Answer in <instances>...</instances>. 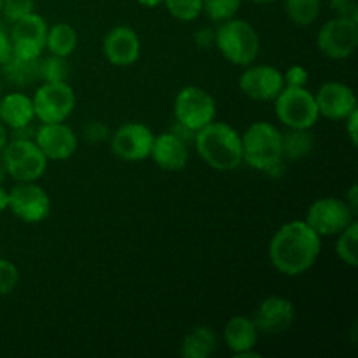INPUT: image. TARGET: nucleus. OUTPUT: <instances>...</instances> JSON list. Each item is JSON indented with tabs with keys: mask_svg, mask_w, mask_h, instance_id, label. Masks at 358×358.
<instances>
[{
	"mask_svg": "<svg viewBox=\"0 0 358 358\" xmlns=\"http://www.w3.org/2000/svg\"><path fill=\"white\" fill-rule=\"evenodd\" d=\"M322 252V238L304 220L283 224L268 247L273 268L285 276H301L317 264Z\"/></svg>",
	"mask_w": 358,
	"mask_h": 358,
	"instance_id": "f257e3e1",
	"label": "nucleus"
},
{
	"mask_svg": "<svg viewBox=\"0 0 358 358\" xmlns=\"http://www.w3.org/2000/svg\"><path fill=\"white\" fill-rule=\"evenodd\" d=\"M192 142L199 157L213 170L231 171L243 164L241 133L227 122L212 121L196 131Z\"/></svg>",
	"mask_w": 358,
	"mask_h": 358,
	"instance_id": "f03ea898",
	"label": "nucleus"
},
{
	"mask_svg": "<svg viewBox=\"0 0 358 358\" xmlns=\"http://www.w3.org/2000/svg\"><path fill=\"white\" fill-rule=\"evenodd\" d=\"M241 156L243 163L254 170L269 171L283 161L282 131L271 122H252L241 133Z\"/></svg>",
	"mask_w": 358,
	"mask_h": 358,
	"instance_id": "7ed1b4c3",
	"label": "nucleus"
},
{
	"mask_svg": "<svg viewBox=\"0 0 358 358\" xmlns=\"http://www.w3.org/2000/svg\"><path fill=\"white\" fill-rule=\"evenodd\" d=\"M213 44L227 62L238 66L252 65L261 51V38L255 28L236 16L219 23Z\"/></svg>",
	"mask_w": 358,
	"mask_h": 358,
	"instance_id": "20e7f679",
	"label": "nucleus"
},
{
	"mask_svg": "<svg viewBox=\"0 0 358 358\" xmlns=\"http://www.w3.org/2000/svg\"><path fill=\"white\" fill-rule=\"evenodd\" d=\"M275 114L285 128L311 129L320 119L315 93L306 86H285L275 98Z\"/></svg>",
	"mask_w": 358,
	"mask_h": 358,
	"instance_id": "39448f33",
	"label": "nucleus"
},
{
	"mask_svg": "<svg viewBox=\"0 0 358 358\" xmlns=\"http://www.w3.org/2000/svg\"><path fill=\"white\" fill-rule=\"evenodd\" d=\"M7 177L16 182H37L48 170V157L35 140L9 138L0 154Z\"/></svg>",
	"mask_w": 358,
	"mask_h": 358,
	"instance_id": "423d86ee",
	"label": "nucleus"
},
{
	"mask_svg": "<svg viewBox=\"0 0 358 358\" xmlns=\"http://www.w3.org/2000/svg\"><path fill=\"white\" fill-rule=\"evenodd\" d=\"M173 114L178 124L196 133L215 121L217 103L212 94L203 87L185 86L175 96Z\"/></svg>",
	"mask_w": 358,
	"mask_h": 358,
	"instance_id": "0eeeda50",
	"label": "nucleus"
},
{
	"mask_svg": "<svg viewBox=\"0 0 358 358\" xmlns=\"http://www.w3.org/2000/svg\"><path fill=\"white\" fill-rule=\"evenodd\" d=\"M317 48L325 58L348 59L358 48V20L334 16L325 21L318 30Z\"/></svg>",
	"mask_w": 358,
	"mask_h": 358,
	"instance_id": "6e6552de",
	"label": "nucleus"
},
{
	"mask_svg": "<svg viewBox=\"0 0 358 358\" xmlns=\"http://www.w3.org/2000/svg\"><path fill=\"white\" fill-rule=\"evenodd\" d=\"M355 210L343 198H320L310 205L304 222L320 238L338 236L355 220Z\"/></svg>",
	"mask_w": 358,
	"mask_h": 358,
	"instance_id": "1a4fd4ad",
	"label": "nucleus"
},
{
	"mask_svg": "<svg viewBox=\"0 0 358 358\" xmlns=\"http://www.w3.org/2000/svg\"><path fill=\"white\" fill-rule=\"evenodd\" d=\"M35 119L41 122H65L76 107V93L65 83H42L31 98Z\"/></svg>",
	"mask_w": 358,
	"mask_h": 358,
	"instance_id": "9d476101",
	"label": "nucleus"
},
{
	"mask_svg": "<svg viewBox=\"0 0 358 358\" xmlns=\"http://www.w3.org/2000/svg\"><path fill=\"white\" fill-rule=\"evenodd\" d=\"M7 210L21 222L38 224L51 213V198L35 182H17L9 191Z\"/></svg>",
	"mask_w": 358,
	"mask_h": 358,
	"instance_id": "9b49d317",
	"label": "nucleus"
},
{
	"mask_svg": "<svg viewBox=\"0 0 358 358\" xmlns=\"http://www.w3.org/2000/svg\"><path fill=\"white\" fill-rule=\"evenodd\" d=\"M48 28L44 17L37 13H30L13 21L9 28L13 56L23 59L41 58L42 51L45 49Z\"/></svg>",
	"mask_w": 358,
	"mask_h": 358,
	"instance_id": "f8f14e48",
	"label": "nucleus"
},
{
	"mask_svg": "<svg viewBox=\"0 0 358 358\" xmlns=\"http://www.w3.org/2000/svg\"><path fill=\"white\" fill-rule=\"evenodd\" d=\"M154 133L143 122L129 121L119 126L110 136V149L119 159L136 163L150 156Z\"/></svg>",
	"mask_w": 358,
	"mask_h": 358,
	"instance_id": "ddd939ff",
	"label": "nucleus"
},
{
	"mask_svg": "<svg viewBox=\"0 0 358 358\" xmlns=\"http://www.w3.org/2000/svg\"><path fill=\"white\" fill-rule=\"evenodd\" d=\"M240 91L255 101H275L285 87L283 73L273 65H247L238 80Z\"/></svg>",
	"mask_w": 358,
	"mask_h": 358,
	"instance_id": "4468645a",
	"label": "nucleus"
},
{
	"mask_svg": "<svg viewBox=\"0 0 358 358\" xmlns=\"http://www.w3.org/2000/svg\"><path fill=\"white\" fill-rule=\"evenodd\" d=\"M254 324L259 334L278 336L289 331L296 322V308L283 296H269L257 306Z\"/></svg>",
	"mask_w": 358,
	"mask_h": 358,
	"instance_id": "2eb2a0df",
	"label": "nucleus"
},
{
	"mask_svg": "<svg viewBox=\"0 0 358 358\" xmlns=\"http://www.w3.org/2000/svg\"><path fill=\"white\" fill-rule=\"evenodd\" d=\"M35 143L41 147L48 161H66L76 154L77 135L65 122H41L35 129Z\"/></svg>",
	"mask_w": 358,
	"mask_h": 358,
	"instance_id": "dca6fc26",
	"label": "nucleus"
},
{
	"mask_svg": "<svg viewBox=\"0 0 358 358\" xmlns=\"http://www.w3.org/2000/svg\"><path fill=\"white\" fill-rule=\"evenodd\" d=\"M320 117L331 121H345L353 110H357V94L348 84L329 80L322 84L318 93L315 94Z\"/></svg>",
	"mask_w": 358,
	"mask_h": 358,
	"instance_id": "f3484780",
	"label": "nucleus"
},
{
	"mask_svg": "<svg viewBox=\"0 0 358 358\" xmlns=\"http://www.w3.org/2000/svg\"><path fill=\"white\" fill-rule=\"evenodd\" d=\"M142 44L140 37L133 28L115 27L105 35L103 38V55L107 62L114 66H131L138 62Z\"/></svg>",
	"mask_w": 358,
	"mask_h": 358,
	"instance_id": "a211bd4d",
	"label": "nucleus"
},
{
	"mask_svg": "<svg viewBox=\"0 0 358 358\" xmlns=\"http://www.w3.org/2000/svg\"><path fill=\"white\" fill-rule=\"evenodd\" d=\"M149 157H152V161L161 170L180 171L189 163V147L175 133H161V135H154Z\"/></svg>",
	"mask_w": 358,
	"mask_h": 358,
	"instance_id": "6ab92c4d",
	"label": "nucleus"
},
{
	"mask_svg": "<svg viewBox=\"0 0 358 358\" xmlns=\"http://www.w3.org/2000/svg\"><path fill=\"white\" fill-rule=\"evenodd\" d=\"M257 339V327H255L254 320L248 317L238 315V317L229 318L224 327V343L236 358L259 357V353L255 352Z\"/></svg>",
	"mask_w": 358,
	"mask_h": 358,
	"instance_id": "aec40b11",
	"label": "nucleus"
},
{
	"mask_svg": "<svg viewBox=\"0 0 358 358\" xmlns=\"http://www.w3.org/2000/svg\"><path fill=\"white\" fill-rule=\"evenodd\" d=\"M34 119V103L28 94L16 91V93L0 96V121L6 124L9 131L31 124Z\"/></svg>",
	"mask_w": 358,
	"mask_h": 358,
	"instance_id": "412c9836",
	"label": "nucleus"
},
{
	"mask_svg": "<svg viewBox=\"0 0 358 358\" xmlns=\"http://www.w3.org/2000/svg\"><path fill=\"white\" fill-rule=\"evenodd\" d=\"M217 350V334L208 325H196L185 334L180 345L184 358H208Z\"/></svg>",
	"mask_w": 358,
	"mask_h": 358,
	"instance_id": "4be33fe9",
	"label": "nucleus"
},
{
	"mask_svg": "<svg viewBox=\"0 0 358 358\" xmlns=\"http://www.w3.org/2000/svg\"><path fill=\"white\" fill-rule=\"evenodd\" d=\"M2 70L7 83L20 87L30 86L35 80H41V58L23 59L13 56L9 62L3 63Z\"/></svg>",
	"mask_w": 358,
	"mask_h": 358,
	"instance_id": "5701e85b",
	"label": "nucleus"
},
{
	"mask_svg": "<svg viewBox=\"0 0 358 358\" xmlns=\"http://www.w3.org/2000/svg\"><path fill=\"white\" fill-rule=\"evenodd\" d=\"M79 44V35L76 28L69 23H55L48 28V37H45V49L51 55L69 58Z\"/></svg>",
	"mask_w": 358,
	"mask_h": 358,
	"instance_id": "b1692460",
	"label": "nucleus"
},
{
	"mask_svg": "<svg viewBox=\"0 0 358 358\" xmlns=\"http://www.w3.org/2000/svg\"><path fill=\"white\" fill-rule=\"evenodd\" d=\"M315 138L310 129H290L282 133L283 161H299L313 150Z\"/></svg>",
	"mask_w": 358,
	"mask_h": 358,
	"instance_id": "393cba45",
	"label": "nucleus"
},
{
	"mask_svg": "<svg viewBox=\"0 0 358 358\" xmlns=\"http://www.w3.org/2000/svg\"><path fill=\"white\" fill-rule=\"evenodd\" d=\"M320 0H285V13L297 27H310L320 16Z\"/></svg>",
	"mask_w": 358,
	"mask_h": 358,
	"instance_id": "a878e982",
	"label": "nucleus"
},
{
	"mask_svg": "<svg viewBox=\"0 0 358 358\" xmlns=\"http://www.w3.org/2000/svg\"><path fill=\"white\" fill-rule=\"evenodd\" d=\"M336 254H338L339 261L345 262L350 268H357L358 266V224L353 220L346 229H343L338 234V241H336Z\"/></svg>",
	"mask_w": 358,
	"mask_h": 358,
	"instance_id": "bb28decb",
	"label": "nucleus"
},
{
	"mask_svg": "<svg viewBox=\"0 0 358 358\" xmlns=\"http://www.w3.org/2000/svg\"><path fill=\"white\" fill-rule=\"evenodd\" d=\"M241 0H203V13L213 23H222L238 14Z\"/></svg>",
	"mask_w": 358,
	"mask_h": 358,
	"instance_id": "cd10ccee",
	"label": "nucleus"
},
{
	"mask_svg": "<svg viewBox=\"0 0 358 358\" xmlns=\"http://www.w3.org/2000/svg\"><path fill=\"white\" fill-rule=\"evenodd\" d=\"M168 13L178 21H194L203 13V0H163Z\"/></svg>",
	"mask_w": 358,
	"mask_h": 358,
	"instance_id": "c85d7f7f",
	"label": "nucleus"
},
{
	"mask_svg": "<svg viewBox=\"0 0 358 358\" xmlns=\"http://www.w3.org/2000/svg\"><path fill=\"white\" fill-rule=\"evenodd\" d=\"M69 63L63 56L51 55L41 59V80L42 83H65L69 77Z\"/></svg>",
	"mask_w": 358,
	"mask_h": 358,
	"instance_id": "c756f323",
	"label": "nucleus"
},
{
	"mask_svg": "<svg viewBox=\"0 0 358 358\" xmlns=\"http://www.w3.org/2000/svg\"><path fill=\"white\" fill-rule=\"evenodd\" d=\"M20 283V269L7 259H0V296H7Z\"/></svg>",
	"mask_w": 358,
	"mask_h": 358,
	"instance_id": "7c9ffc66",
	"label": "nucleus"
},
{
	"mask_svg": "<svg viewBox=\"0 0 358 358\" xmlns=\"http://www.w3.org/2000/svg\"><path fill=\"white\" fill-rule=\"evenodd\" d=\"M35 0H2V10L0 13L13 23L27 14L34 13Z\"/></svg>",
	"mask_w": 358,
	"mask_h": 358,
	"instance_id": "2f4dec72",
	"label": "nucleus"
},
{
	"mask_svg": "<svg viewBox=\"0 0 358 358\" xmlns=\"http://www.w3.org/2000/svg\"><path fill=\"white\" fill-rule=\"evenodd\" d=\"M308 79H310V73H308V70L304 69L303 65L289 66V70L283 73V80H285V86H292V87L306 86Z\"/></svg>",
	"mask_w": 358,
	"mask_h": 358,
	"instance_id": "473e14b6",
	"label": "nucleus"
},
{
	"mask_svg": "<svg viewBox=\"0 0 358 358\" xmlns=\"http://www.w3.org/2000/svg\"><path fill=\"white\" fill-rule=\"evenodd\" d=\"M329 7L336 16L355 17L358 20V3L357 0H329Z\"/></svg>",
	"mask_w": 358,
	"mask_h": 358,
	"instance_id": "72a5a7b5",
	"label": "nucleus"
},
{
	"mask_svg": "<svg viewBox=\"0 0 358 358\" xmlns=\"http://www.w3.org/2000/svg\"><path fill=\"white\" fill-rule=\"evenodd\" d=\"M13 58V44H10V35L3 24H0V66Z\"/></svg>",
	"mask_w": 358,
	"mask_h": 358,
	"instance_id": "f704fd0d",
	"label": "nucleus"
},
{
	"mask_svg": "<svg viewBox=\"0 0 358 358\" xmlns=\"http://www.w3.org/2000/svg\"><path fill=\"white\" fill-rule=\"evenodd\" d=\"M345 124H346V133L350 136V142H352L353 147L358 145V108L353 110L348 117L345 119Z\"/></svg>",
	"mask_w": 358,
	"mask_h": 358,
	"instance_id": "c9c22d12",
	"label": "nucleus"
},
{
	"mask_svg": "<svg viewBox=\"0 0 358 358\" xmlns=\"http://www.w3.org/2000/svg\"><path fill=\"white\" fill-rule=\"evenodd\" d=\"M194 41L199 48H210V45H213V41H215V31H212L210 28H201V30L196 31Z\"/></svg>",
	"mask_w": 358,
	"mask_h": 358,
	"instance_id": "e433bc0d",
	"label": "nucleus"
},
{
	"mask_svg": "<svg viewBox=\"0 0 358 358\" xmlns=\"http://www.w3.org/2000/svg\"><path fill=\"white\" fill-rule=\"evenodd\" d=\"M345 201L348 203V205L357 212V208H358V185L357 184H353L352 187L348 189V192H346V196H345Z\"/></svg>",
	"mask_w": 358,
	"mask_h": 358,
	"instance_id": "4c0bfd02",
	"label": "nucleus"
},
{
	"mask_svg": "<svg viewBox=\"0 0 358 358\" xmlns=\"http://www.w3.org/2000/svg\"><path fill=\"white\" fill-rule=\"evenodd\" d=\"M7 142H9V129H7L6 124L0 121V154H2V150L6 149Z\"/></svg>",
	"mask_w": 358,
	"mask_h": 358,
	"instance_id": "58836bf2",
	"label": "nucleus"
},
{
	"mask_svg": "<svg viewBox=\"0 0 358 358\" xmlns=\"http://www.w3.org/2000/svg\"><path fill=\"white\" fill-rule=\"evenodd\" d=\"M7 206H9V191H6V189L0 185V213L6 212Z\"/></svg>",
	"mask_w": 358,
	"mask_h": 358,
	"instance_id": "ea45409f",
	"label": "nucleus"
},
{
	"mask_svg": "<svg viewBox=\"0 0 358 358\" xmlns=\"http://www.w3.org/2000/svg\"><path fill=\"white\" fill-rule=\"evenodd\" d=\"M136 2H138L140 6L149 7V9H152V7L161 6V3H163V0H136Z\"/></svg>",
	"mask_w": 358,
	"mask_h": 358,
	"instance_id": "a19ab883",
	"label": "nucleus"
},
{
	"mask_svg": "<svg viewBox=\"0 0 358 358\" xmlns=\"http://www.w3.org/2000/svg\"><path fill=\"white\" fill-rule=\"evenodd\" d=\"M6 177H7V171H6V166H3L2 159H0V185H2V184H3V180H6Z\"/></svg>",
	"mask_w": 358,
	"mask_h": 358,
	"instance_id": "79ce46f5",
	"label": "nucleus"
},
{
	"mask_svg": "<svg viewBox=\"0 0 358 358\" xmlns=\"http://www.w3.org/2000/svg\"><path fill=\"white\" fill-rule=\"evenodd\" d=\"M254 3H273V2H278V0H250Z\"/></svg>",
	"mask_w": 358,
	"mask_h": 358,
	"instance_id": "37998d69",
	"label": "nucleus"
},
{
	"mask_svg": "<svg viewBox=\"0 0 358 358\" xmlns=\"http://www.w3.org/2000/svg\"><path fill=\"white\" fill-rule=\"evenodd\" d=\"M0 96H2V84H0Z\"/></svg>",
	"mask_w": 358,
	"mask_h": 358,
	"instance_id": "c03bdc74",
	"label": "nucleus"
},
{
	"mask_svg": "<svg viewBox=\"0 0 358 358\" xmlns=\"http://www.w3.org/2000/svg\"><path fill=\"white\" fill-rule=\"evenodd\" d=\"M0 10H2V0H0Z\"/></svg>",
	"mask_w": 358,
	"mask_h": 358,
	"instance_id": "a18cd8bd",
	"label": "nucleus"
}]
</instances>
